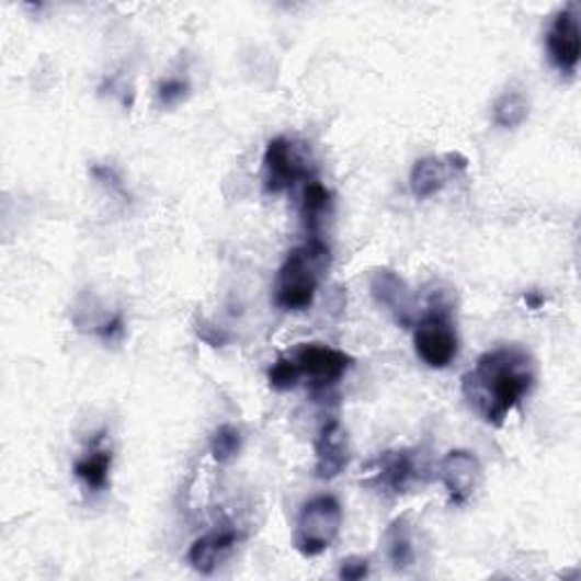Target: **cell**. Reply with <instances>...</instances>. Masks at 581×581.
Listing matches in <instances>:
<instances>
[{
    "label": "cell",
    "mask_w": 581,
    "mask_h": 581,
    "mask_svg": "<svg viewBox=\"0 0 581 581\" xmlns=\"http://www.w3.org/2000/svg\"><path fill=\"white\" fill-rule=\"evenodd\" d=\"M332 250L320 237L290 250L275 277V305L282 311H307L318 294V284L328 273Z\"/></svg>",
    "instance_id": "obj_2"
},
{
    "label": "cell",
    "mask_w": 581,
    "mask_h": 581,
    "mask_svg": "<svg viewBox=\"0 0 581 581\" xmlns=\"http://www.w3.org/2000/svg\"><path fill=\"white\" fill-rule=\"evenodd\" d=\"M371 574V561L366 557H348L339 566V579L343 581H362Z\"/></svg>",
    "instance_id": "obj_21"
},
{
    "label": "cell",
    "mask_w": 581,
    "mask_h": 581,
    "mask_svg": "<svg viewBox=\"0 0 581 581\" xmlns=\"http://www.w3.org/2000/svg\"><path fill=\"white\" fill-rule=\"evenodd\" d=\"M384 545H386V557H389L391 566L396 570H407L413 563V540H411V529L409 523L402 519H396L389 529L384 534Z\"/></svg>",
    "instance_id": "obj_16"
},
{
    "label": "cell",
    "mask_w": 581,
    "mask_h": 581,
    "mask_svg": "<svg viewBox=\"0 0 581 581\" xmlns=\"http://www.w3.org/2000/svg\"><path fill=\"white\" fill-rule=\"evenodd\" d=\"M379 481L386 489L396 495L407 493L413 483L421 477L415 466V457L411 449H394V452H384L379 457V470H377Z\"/></svg>",
    "instance_id": "obj_13"
},
{
    "label": "cell",
    "mask_w": 581,
    "mask_h": 581,
    "mask_svg": "<svg viewBox=\"0 0 581 581\" xmlns=\"http://www.w3.org/2000/svg\"><path fill=\"white\" fill-rule=\"evenodd\" d=\"M449 171L452 169L447 164V159H441L434 155L421 157L411 167V173H409L411 193L418 201H428V198L436 196V193H441L443 186L447 184Z\"/></svg>",
    "instance_id": "obj_14"
},
{
    "label": "cell",
    "mask_w": 581,
    "mask_h": 581,
    "mask_svg": "<svg viewBox=\"0 0 581 581\" xmlns=\"http://www.w3.org/2000/svg\"><path fill=\"white\" fill-rule=\"evenodd\" d=\"M330 209H332V193L328 191V186L314 178L307 180L300 205V218L311 237H318L322 218L330 214Z\"/></svg>",
    "instance_id": "obj_15"
},
{
    "label": "cell",
    "mask_w": 581,
    "mask_h": 581,
    "mask_svg": "<svg viewBox=\"0 0 581 581\" xmlns=\"http://www.w3.org/2000/svg\"><path fill=\"white\" fill-rule=\"evenodd\" d=\"M196 332L212 348H223L225 343H228V334H225L223 330H218L216 326H207V322H201V326L196 328Z\"/></svg>",
    "instance_id": "obj_23"
},
{
    "label": "cell",
    "mask_w": 581,
    "mask_h": 581,
    "mask_svg": "<svg viewBox=\"0 0 581 581\" xmlns=\"http://www.w3.org/2000/svg\"><path fill=\"white\" fill-rule=\"evenodd\" d=\"M316 466L314 472L318 479H337L350 464V436L341 421H330L320 428L316 441Z\"/></svg>",
    "instance_id": "obj_10"
},
{
    "label": "cell",
    "mask_w": 581,
    "mask_h": 581,
    "mask_svg": "<svg viewBox=\"0 0 581 581\" xmlns=\"http://www.w3.org/2000/svg\"><path fill=\"white\" fill-rule=\"evenodd\" d=\"M536 384V362L519 343H504L483 352L464 375L462 394L468 407L487 425L502 428Z\"/></svg>",
    "instance_id": "obj_1"
},
{
    "label": "cell",
    "mask_w": 581,
    "mask_h": 581,
    "mask_svg": "<svg viewBox=\"0 0 581 581\" xmlns=\"http://www.w3.org/2000/svg\"><path fill=\"white\" fill-rule=\"evenodd\" d=\"M266 377H269V384H271L273 391L284 394V391L296 389L298 381L303 379V373H300L296 360L290 357V354H288V357H286V354H282V357H277L275 364L269 368Z\"/></svg>",
    "instance_id": "obj_19"
},
{
    "label": "cell",
    "mask_w": 581,
    "mask_h": 581,
    "mask_svg": "<svg viewBox=\"0 0 581 581\" xmlns=\"http://www.w3.org/2000/svg\"><path fill=\"white\" fill-rule=\"evenodd\" d=\"M114 464V452L105 445V432H99L89 443V449L73 464V475L91 493H101L110 487V472Z\"/></svg>",
    "instance_id": "obj_12"
},
{
    "label": "cell",
    "mask_w": 581,
    "mask_h": 581,
    "mask_svg": "<svg viewBox=\"0 0 581 581\" xmlns=\"http://www.w3.org/2000/svg\"><path fill=\"white\" fill-rule=\"evenodd\" d=\"M438 477L452 506L468 504L481 487V464L468 449H452L438 466Z\"/></svg>",
    "instance_id": "obj_7"
},
{
    "label": "cell",
    "mask_w": 581,
    "mask_h": 581,
    "mask_svg": "<svg viewBox=\"0 0 581 581\" xmlns=\"http://www.w3.org/2000/svg\"><path fill=\"white\" fill-rule=\"evenodd\" d=\"M545 44L555 67L566 76H574L581 59V27L574 5H568L557 12L550 23V30H547Z\"/></svg>",
    "instance_id": "obj_8"
},
{
    "label": "cell",
    "mask_w": 581,
    "mask_h": 581,
    "mask_svg": "<svg viewBox=\"0 0 581 581\" xmlns=\"http://www.w3.org/2000/svg\"><path fill=\"white\" fill-rule=\"evenodd\" d=\"M413 348L418 360L434 371L447 368L459 357V332L452 307L432 298L428 311L413 322Z\"/></svg>",
    "instance_id": "obj_3"
},
{
    "label": "cell",
    "mask_w": 581,
    "mask_h": 581,
    "mask_svg": "<svg viewBox=\"0 0 581 581\" xmlns=\"http://www.w3.org/2000/svg\"><path fill=\"white\" fill-rule=\"evenodd\" d=\"M529 118V101L523 91H506L493 103V123L506 130L521 127Z\"/></svg>",
    "instance_id": "obj_17"
},
{
    "label": "cell",
    "mask_w": 581,
    "mask_h": 581,
    "mask_svg": "<svg viewBox=\"0 0 581 581\" xmlns=\"http://www.w3.org/2000/svg\"><path fill=\"white\" fill-rule=\"evenodd\" d=\"M523 300H525L527 309H534V311L545 305V296L540 294V290H527V294L523 296Z\"/></svg>",
    "instance_id": "obj_24"
},
{
    "label": "cell",
    "mask_w": 581,
    "mask_h": 581,
    "mask_svg": "<svg viewBox=\"0 0 581 581\" xmlns=\"http://www.w3.org/2000/svg\"><path fill=\"white\" fill-rule=\"evenodd\" d=\"M371 294L379 307H386L400 328L411 330L415 322V300L409 284L391 269H375L371 275Z\"/></svg>",
    "instance_id": "obj_9"
},
{
    "label": "cell",
    "mask_w": 581,
    "mask_h": 581,
    "mask_svg": "<svg viewBox=\"0 0 581 581\" xmlns=\"http://www.w3.org/2000/svg\"><path fill=\"white\" fill-rule=\"evenodd\" d=\"M186 93H189V84L180 78H169V80H161L157 84V101H159V105H164V107L178 105L180 101L186 99Z\"/></svg>",
    "instance_id": "obj_20"
},
{
    "label": "cell",
    "mask_w": 581,
    "mask_h": 581,
    "mask_svg": "<svg viewBox=\"0 0 581 581\" xmlns=\"http://www.w3.org/2000/svg\"><path fill=\"white\" fill-rule=\"evenodd\" d=\"M343 527V509L334 495H316L303 504L296 529L294 545L296 550L311 559L318 557L337 543Z\"/></svg>",
    "instance_id": "obj_4"
},
{
    "label": "cell",
    "mask_w": 581,
    "mask_h": 581,
    "mask_svg": "<svg viewBox=\"0 0 581 581\" xmlns=\"http://www.w3.org/2000/svg\"><path fill=\"white\" fill-rule=\"evenodd\" d=\"M241 447H243V434L235 425L216 428L209 438V455L220 466L235 462L241 455Z\"/></svg>",
    "instance_id": "obj_18"
},
{
    "label": "cell",
    "mask_w": 581,
    "mask_h": 581,
    "mask_svg": "<svg viewBox=\"0 0 581 581\" xmlns=\"http://www.w3.org/2000/svg\"><path fill=\"white\" fill-rule=\"evenodd\" d=\"M95 334H99L105 343H114L121 341L125 334V318L123 314H112L110 318H105L99 328H95Z\"/></svg>",
    "instance_id": "obj_22"
},
{
    "label": "cell",
    "mask_w": 581,
    "mask_h": 581,
    "mask_svg": "<svg viewBox=\"0 0 581 581\" xmlns=\"http://www.w3.org/2000/svg\"><path fill=\"white\" fill-rule=\"evenodd\" d=\"M290 357L296 360L303 377L309 379L314 394L332 389L354 366V357L348 352L326 343H303Z\"/></svg>",
    "instance_id": "obj_6"
},
{
    "label": "cell",
    "mask_w": 581,
    "mask_h": 581,
    "mask_svg": "<svg viewBox=\"0 0 581 581\" xmlns=\"http://www.w3.org/2000/svg\"><path fill=\"white\" fill-rule=\"evenodd\" d=\"M239 543H241V534L237 529L232 527L214 529L191 543L189 552H186V561L201 574H214L225 561L235 555Z\"/></svg>",
    "instance_id": "obj_11"
},
{
    "label": "cell",
    "mask_w": 581,
    "mask_h": 581,
    "mask_svg": "<svg viewBox=\"0 0 581 581\" xmlns=\"http://www.w3.org/2000/svg\"><path fill=\"white\" fill-rule=\"evenodd\" d=\"M300 180H309V161L286 137H275L266 144L262 159V184L269 196L294 189Z\"/></svg>",
    "instance_id": "obj_5"
}]
</instances>
